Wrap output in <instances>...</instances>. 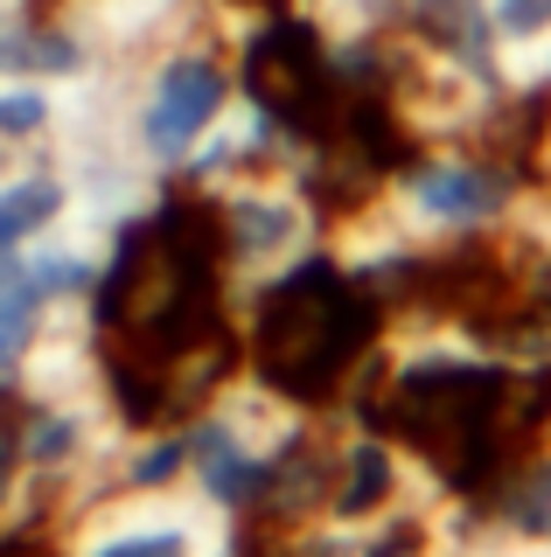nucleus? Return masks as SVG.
Masks as SVG:
<instances>
[{
	"label": "nucleus",
	"instance_id": "obj_1",
	"mask_svg": "<svg viewBox=\"0 0 551 557\" xmlns=\"http://www.w3.org/2000/svg\"><path fill=\"white\" fill-rule=\"evenodd\" d=\"M231 321H237V356H245L252 376L280 383L301 405H329V411L342 405L350 376L364 370V356L384 335V307L329 251L315 265L258 286L252 300H237Z\"/></svg>",
	"mask_w": 551,
	"mask_h": 557
},
{
	"label": "nucleus",
	"instance_id": "obj_2",
	"mask_svg": "<svg viewBox=\"0 0 551 557\" xmlns=\"http://www.w3.org/2000/svg\"><path fill=\"white\" fill-rule=\"evenodd\" d=\"M530 182H538L530 161L495 139H419L384 168L377 209L419 251H468L510 231Z\"/></svg>",
	"mask_w": 551,
	"mask_h": 557
},
{
	"label": "nucleus",
	"instance_id": "obj_6",
	"mask_svg": "<svg viewBox=\"0 0 551 557\" xmlns=\"http://www.w3.org/2000/svg\"><path fill=\"white\" fill-rule=\"evenodd\" d=\"M63 557H245V522H231L188 487H91L57 516Z\"/></svg>",
	"mask_w": 551,
	"mask_h": 557
},
{
	"label": "nucleus",
	"instance_id": "obj_3",
	"mask_svg": "<svg viewBox=\"0 0 551 557\" xmlns=\"http://www.w3.org/2000/svg\"><path fill=\"white\" fill-rule=\"evenodd\" d=\"M315 411H329V405H301L280 383L252 376L237 362L203 405L182 411V487L203 495L210 509H223L231 522H252L272 474H280V460L315 425Z\"/></svg>",
	"mask_w": 551,
	"mask_h": 557
},
{
	"label": "nucleus",
	"instance_id": "obj_8",
	"mask_svg": "<svg viewBox=\"0 0 551 557\" xmlns=\"http://www.w3.org/2000/svg\"><path fill=\"white\" fill-rule=\"evenodd\" d=\"M544 550H551V530H544Z\"/></svg>",
	"mask_w": 551,
	"mask_h": 557
},
{
	"label": "nucleus",
	"instance_id": "obj_5",
	"mask_svg": "<svg viewBox=\"0 0 551 557\" xmlns=\"http://www.w3.org/2000/svg\"><path fill=\"white\" fill-rule=\"evenodd\" d=\"M210 202V258H217V286L223 307L252 300L258 286L315 265L329 251V202L307 188V174H258L237 182Z\"/></svg>",
	"mask_w": 551,
	"mask_h": 557
},
{
	"label": "nucleus",
	"instance_id": "obj_7",
	"mask_svg": "<svg viewBox=\"0 0 551 557\" xmlns=\"http://www.w3.org/2000/svg\"><path fill=\"white\" fill-rule=\"evenodd\" d=\"M0 557H63L57 522H8L0 530Z\"/></svg>",
	"mask_w": 551,
	"mask_h": 557
},
{
	"label": "nucleus",
	"instance_id": "obj_4",
	"mask_svg": "<svg viewBox=\"0 0 551 557\" xmlns=\"http://www.w3.org/2000/svg\"><path fill=\"white\" fill-rule=\"evenodd\" d=\"M237 57L223 28H188L175 42H161L154 57H140L119 84V139L140 153L147 174H161L175 188V174L188 168V153L210 139V126L231 112Z\"/></svg>",
	"mask_w": 551,
	"mask_h": 557
}]
</instances>
